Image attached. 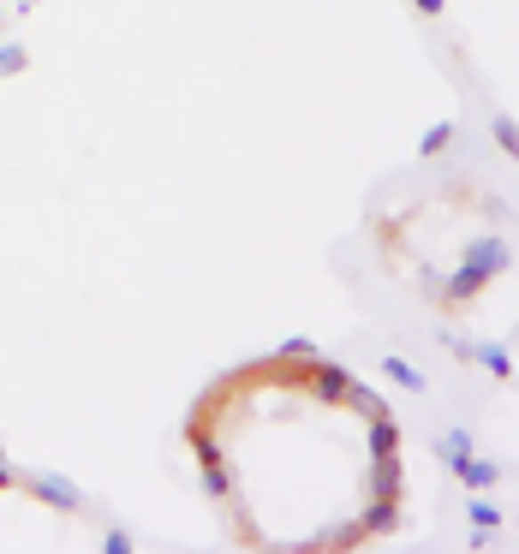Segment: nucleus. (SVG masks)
<instances>
[{
  "instance_id": "nucleus-6",
  "label": "nucleus",
  "mask_w": 519,
  "mask_h": 554,
  "mask_svg": "<svg viewBox=\"0 0 519 554\" xmlns=\"http://www.w3.org/2000/svg\"><path fill=\"white\" fill-rule=\"evenodd\" d=\"M382 376L388 381H400V388H424V376L406 364V357H382Z\"/></svg>"
},
{
  "instance_id": "nucleus-8",
  "label": "nucleus",
  "mask_w": 519,
  "mask_h": 554,
  "mask_svg": "<svg viewBox=\"0 0 519 554\" xmlns=\"http://www.w3.org/2000/svg\"><path fill=\"white\" fill-rule=\"evenodd\" d=\"M412 6H418L424 19H442V12H448V0H412Z\"/></svg>"
},
{
  "instance_id": "nucleus-2",
  "label": "nucleus",
  "mask_w": 519,
  "mask_h": 554,
  "mask_svg": "<svg viewBox=\"0 0 519 554\" xmlns=\"http://www.w3.org/2000/svg\"><path fill=\"white\" fill-rule=\"evenodd\" d=\"M454 352H459V357H472V364H483V370H490L496 381H514V357L501 352V346H459V340H454Z\"/></svg>"
},
{
  "instance_id": "nucleus-3",
  "label": "nucleus",
  "mask_w": 519,
  "mask_h": 554,
  "mask_svg": "<svg viewBox=\"0 0 519 554\" xmlns=\"http://www.w3.org/2000/svg\"><path fill=\"white\" fill-rule=\"evenodd\" d=\"M436 454L448 459V465H459V459H472V454H478V436H472V430H448Z\"/></svg>"
},
{
  "instance_id": "nucleus-4",
  "label": "nucleus",
  "mask_w": 519,
  "mask_h": 554,
  "mask_svg": "<svg viewBox=\"0 0 519 554\" xmlns=\"http://www.w3.org/2000/svg\"><path fill=\"white\" fill-rule=\"evenodd\" d=\"M490 132H496V143L519 161V119H514V114H496V119H490Z\"/></svg>"
},
{
  "instance_id": "nucleus-1",
  "label": "nucleus",
  "mask_w": 519,
  "mask_h": 554,
  "mask_svg": "<svg viewBox=\"0 0 519 554\" xmlns=\"http://www.w3.org/2000/svg\"><path fill=\"white\" fill-rule=\"evenodd\" d=\"M448 471H454L466 489H496V483H501V465H496V459H478V454L459 459V465H448Z\"/></svg>"
},
{
  "instance_id": "nucleus-5",
  "label": "nucleus",
  "mask_w": 519,
  "mask_h": 554,
  "mask_svg": "<svg viewBox=\"0 0 519 554\" xmlns=\"http://www.w3.org/2000/svg\"><path fill=\"white\" fill-rule=\"evenodd\" d=\"M454 132H459L454 119H442V125H430V132H424V138H418V149H424V156H442V149L454 143Z\"/></svg>"
},
{
  "instance_id": "nucleus-7",
  "label": "nucleus",
  "mask_w": 519,
  "mask_h": 554,
  "mask_svg": "<svg viewBox=\"0 0 519 554\" xmlns=\"http://www.w3.org/2000/svg\"><path fill=\"white\" fill-rule=\"evenodd\" d=\"M496 525H501V513L490 507V501H478V495H472V531H496Z\"/></svg>"
}]
</instances>
